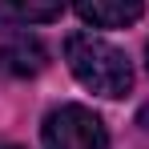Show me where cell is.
I'll return each mask as SVG.
<instances>
[{"mask_svg":"<svg viewBox=\"0 0 149 149\" xmlns=\"http://www.w3.org/2000/svg\"><path fill=\"white\" fill-rule=\"evenodd\" d=\"M65 61H69L77 81L85 89L101 93V97H125L133 89V65H129V56L117 45L93 36V32L69 36L65 40Z\"/></svg>","mask_w":149,"mask_h":149,"instance_id":"cell-1","label":"cell"},{"mask_svg":"<svg viewBox=\"0 0 149 149\" xmlns=\"http://www.w3.org/2000/svg\"><path fill=\"white\" fill-rule=\"evenodd\" d=\"M0 69H8V73H16V77H32V73L45 69V49H40L36 40L4 45V49H0Z\"/></svg>","mask_w":149,"mask_h":149,"instance_id":"cell-5","label":"cell"},{"mask_svg":"<svg viewBox=\"0 0 149 149\" xmlns=\"http://www.w3.org/2000/svg\"><path fill=\"white\" fill-rule=\"evenodd\" d=\"M141 121H149V109H145V113H141ZM145 129H149V125H145Z\"/></svg>","mask_w":149,"mask_h":149,"instance_id":"cell-6","label":"cell"},{"mask_svg":"<svg viewBox=\"0 0 149 149\" xmlns=\"http://www.w3.org/2000/svg\"><path fill=\"white\" fill-rule=\"evenodd\" d=\"M145 56H149V49H145Z\"/></svg>","mask_w":149,"mask_h":149,"instance_id":"cell-8","label":"cell"},{"mask_svg":"<svg viewBox=\"0 0 149 149\" xmlns=\"http://www.w3.org/2000/svg\"><path fill=\"white\" fill-rule=\"evenodd\" d=\"M0 149H20V145H4V141H0Z\"/></svg>","mask_w":149,"mask_h":149,"instance_id":"cell-7","label":"cell"},{"mask_svg":"<svg viewBox=\"0 0 149 149\" xmlns=\"http://www.w3.org/2000/svg\"><path fill=\"white\" fill-rule=\"evenodd\" d=\"M45 149H109V129L85 105H61L40 125Z\"/></svg>","mask_w":149,"mask_h":149,"instance_id":"cell-2","label":"cell"},{"mask_svg":"<svg viewBox=\"0 0 149 149\" xmlns=\"http://www.w3.org/2000/svg\"><path fill=\"white\" fill-rule=\"evenodd\" d=\"M77 16L85 24H97V28H125V24H137L141 12H145V0H73Z\"/></svg>","mask_w":149,"mask_h":149,"instance_id":"cell-3","label":"cell"},{"mask_svg":"<svg viewBox=\"0 0 149 149\" xmlns=\"http://www.w3.org/2000/svg\"><path fill=\"white\" fill-rule=\"evenodd\" d=\"M65 0H0V20L8 24H45L56 20Z\"/></svg>","mask_w":149,"mask_h":149,"instance_id":"cell-4","label":"cell"}]
</instances>
